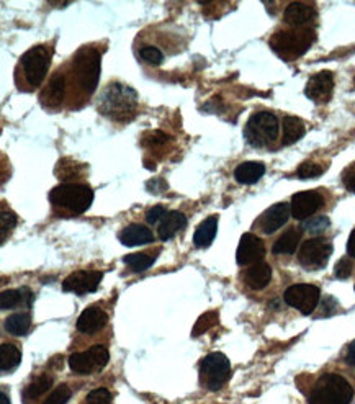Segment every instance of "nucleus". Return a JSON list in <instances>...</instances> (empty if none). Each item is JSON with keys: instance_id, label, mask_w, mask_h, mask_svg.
I'll return each instance as SVG.
<instances>
[{"instance_id": "f257e3e1", "label": "nucleus", "mask_w": 355, "mask_h": 404, "mask_svg": "<svg viewBox=\"0 0 355 404\" xmlns=\"http://www.w3.org/2000/svg\"><path fill=\"white\" fill-rule=\"evenodd\" d=\"M352 396L354 389L347 380L340 375L329 373L316 382L310 396V404H349Z\"/></svg>"}, {"instance_id": "f03ea898", "label": "nucleus", "mask_w": 355, "mask_h": 404, "mask_svg": "<svg viewBox=\"0 0 355 404\" xmlns=\"http://www.w3.org/2000/svg\"><path fill=\"white\" fill-rule=\"evenodd\" d=\"M315 41V31L310 28L282 30L271 38V46L283 59H296L310 50Z\"/></svg>"}, {"instance_id": "7ed1b4c3", "label": "nucleus", "mask_w": 355, "mask_h": 404, "mask_svg": "<svg viewBox=\"0 0 355 404\" xmlns=\"http://www.w3.org/2000/svg\"><path fill=\"white\" fill-rule=\"evenodd\" d=\"M50 202L56 207L69 210L74 215L87 211L93 202L91 187L80 184H61L50 192Z\"/></svg>"}, {"instance_id": "20e7f679", "label": "nucleus", "mask_w": 355, "mask_h": 404, "mask_svg": "<svg viewBox=\"0 0 355 404\" xmlns=\"http://www.w3.org/2000/svg\"><path fill=\"white\" fill-rule=\"evenodd\" d=\"M136 107V92L126 85L112 84L105 89L102 95L100 112L110 118H126L135 112Z\"/></svg>"}, {"instance_id": "39448f33", "label": "nucleus", "mask_w": 355, "mask_h": 404, "mask_svg": "<svg viewBox=\"0 0 355 404\" xmlns=\"http://www.w3.org/2000/svg\"><path fill=\"white\" fill-rule=\"evenodd\" d=\"M244 136L250 146L262 147L271 144L278 136V120L271 112H257L249 118Z\"/></svg>"}, {"instance_id": "423d86ee", "label": "nucleus", "mask_w": 355, "mask_h": 404, "mask_svg": "<svg viewBox=\"0 0 355 404\" xmlns=\"http://www.w3.org/2000/svg\"><path fill=\"white\" fill-rule=\"evenodd\" d=\"M231 375V364L221 352L206 355L200 365V384L210 391H218L228 382Z\"/></svg>"}, {"instance_id": "0eeeda50", "label": "nucleus", "mask_w": 355, "mask_h": 404, "mask_svg": "<svg viewBox=\"0 0 355 404\" xmlns=\"http://www.w3.org/2000/svg\"><path fill=\"white\" fill-rule=\"evenodd\" d=\"M50 61L51 51L46 46H35L23 54L20 64L23 68V74H25L31 87H38L45 80L50 68Z\"/></svg>"}, {"instance_id": "6e6552de", "label": "nucleus", "mask_w": 355, "mask_h": 404, "mask_svg": "<svg viewBox=\"0 0 355 404\" xmlns=\"http://www.w3.org/2000/svg\"><path fill=\"white\" fill-rule=\"evenodd\" d=\"M333 254V244L323 237H311L303 242L298 252V262L306 270H319L324 269L326 264Z\"/></svg>"}, {"instance_id": "1a4fd4ad", "label": "nucleus", "mask_w": 355, "mask_h": 404, "mask_svg": "<svg viewBox=\"0 0 355 404\" xmlns=\"http://www.w3.org/2000/svg\"><path fill=\"white\" fill-rule=\"evenodd\" d=\"M75 73L77 80L85 92L92 93L97 89L100 77V54L93 50H82L75 58Z\"/></svg>"}, {"instance_id": "9d476101", "label": "nucleus", "mask_w": 355, "mask_h": 404, "mask_svg": "<svg viewBox=\"0 0 355 404\" xmlns=\"http://www.w3.org/2000/svg\"><path fill=\"white\" fill-rule=\"evenodd\" d=\"M319 297L321 292L318 287L310 283H298L292 285L287 290L285 294H283V299H285L287 305L295 308L303 315H311L316 310V306H318Z\"/></svg>"}, {"instance_id": "9b49d317", "label": "nucleus", "mask_w": 355, "mask_h": 404, "mask_svg": "<svg viewBox=\"0 0 355 404\" xmlns=\"http://www.w3.org/2000/svg\"><path fill=\"white\" fill-rule=\"evenodd\" d=\"M108 350L103 345H93L87 352H79L69 357V367L73 372L87 375L100 370L108 364Z\"/></svg>"}, {"instance_id": "f8f14e48", "label": "nucleus", "mask_w": 355, "mask_h": 404, "mask_svg": "<svg viewBox=\"0 0 355 404\" xmlns=\"http://www.w3.org/2000/svg\"><path fill=\"white\" fill-rule=\"evenodd\" d=\"M102 277L103 274L98 270H80V272H74L68 278H64L63 288L64 292H73L75 294L92 293L97 290Z\"/></svg>"}, {"instance_id": "ddd939ff", "label": "nucleus", "mask_w": 355, "mask_h": 404, "mask_svg": "<svg viewBox=\"0 0 355 404\" xmlns=\"http://www.w3.org/2000/svg\"><path fill=\"white\" fill-rule=\"evenodd\" d=\"M334 89V77L331 70H321L315 74L313 77L308 80L305 93L310 100L316 103H326L333 95Z\"/></svg>"}, {"instance_id": "4468645a", "label": "nucleus", "mask_w": 355, "mask_h": 404, "mask_svg": "<svg viewBox=\"0 0 355 404\" xmlns=\"http://www.w3.org/2000/svg\"><path fill=\"white\" fill-rule=\"evenodd\" d=\"M324 200L318 192H300L292 198V215L295 220H306L323 207Z\"/></svg>"}, {"instance_id": "2eb2a0df", "label": "nucleus", "mask_w": 355, "mask_h": 404, "mask_svg": "<svg viewBox=\"0 0 355 404\" xmlns=\"http://www.w3.org/2000/svg\"><path fill=\"white\" fill-rule=\"evenodd\" d=\"M265 255V247L260 237L255 234H244L241 237L238 252H236V260L239 265H249V264H257L260 259Z\"/></svg>"}, {"instance_id": "dca6fc26", "label": "nucleus", "mask_w": 355, "mask_h": 404, "mask_svg": "<svg viewBox=\"0 0 355 404\" xmlns=\"http://www.w3.org/2000/svg\"><path fill=\"white\" fill-rule=\"evenodd\" d=\"M290 210L292 208L288 207L287 203H277V205L271 207L262 216H260L259 227L262 230V232H265V234H272V232L280 230V227L288 221Z\"/></svg>"}, {"instance_id": "f3484780", "label": "nucleus", "mask_w": 355, "mask_h": 404, "mask_svg": "<svg viewBox=\"0 0 355 404\" xmlns=\"http://www.w3.org/2000/svg\"><path fill=\"white\" fill-rule=\"evenodd\" d=\"M108 322L107 313L100 310V308H87L77 320V329L84 334H93V332L100 331L102 327H105Z\"/></svg>"}, {"instance_id": "a211bd4d", "label": "nucleus", "mask_w": 355, "mask_h": 404, "mask_svg": "<svg viewBox=\"0 0 355 404\" xmlns=\"http://www.w3.org/2000/svg\"><path fill=\"white\" fill-rule=\"evenodd\" d=\"M153 239H154L153 231L143 225H130L120 232L121 244H125L128 247L149 244V242H153Z\"/></svg>"}, {"instance_id": "6ab92c4d", "label": "nucleus", "mask_w": 355, "mask_h": 404, "mask_svg": "<svg viewBox=\"0 0 355 404\" xmlns=\"http://www.w3.org/2000/svg\"><path fill=\"white\" fill-rule=\"evenodd\" d=\"M187 226V218L181 211H169L164 216V220L159 225V237L163 241H169L177 234L179 231H182Z\"/></svg>"}, {"instance_id": "aec40b11", "label": "nucleus", "mask_w": 355, "mask_h": 404, "mask_svg": "<svg viewBox=\"0 0 355 404\" xmlns=\"http://www.w3.org/2000/svg\"><path fill=\"white\" fill-rule=\"evenodd\" d=\"M272 278V269L271 265L265 262H257L252 267L248 269V272L244 274V282L248 283V287L252 290H262L269 285Z\"/></svg>"}, {"instance_id": "412c9836", "label": "nucleus", "mask_w": 355, "mask_h": 404, "mask_svg": "<svg viewBox=\"0 0 355 404\" xmlns=\"http://www.w3.org/2000/svg\"><path fill=\"white\" fill-rule=\"evenodd\" d=\"M313 18H315V8L303 2L290 3V6L287 7L285 15H283V20L292 27H301L305 25V23L313 20Z\"/></svg>"}, {"instance_id": "4be33fe9", "label": "nucleus", "mask_w": 355, "mask_h": 404, "mask_svg": "<svg viewBox=\"0 0 355 404\" xmlns=\"http://www.w3.org/2000/svg\"><path fill=\"white\" fill-rule=\"evenodd\" d=\"M33 303V293L30 288H20V290H6L0 297V308L2 310H13L17 306H31Z\"/></svg>"}, {"instance_id": "5701e85b", "label": "nucleus", "mask_w": 355, "mask_h": 404, "mask_svg": "<svg viewBox=\"0 0 355 404\" xmlns=\"http://www.w3.org/2000/svg\"><path fill=\"white\" fill-rule=\"evenodd\" d=\"M265 174V165L255 160H248V163L239 164L234 170V177L239 184L252 185Z\"/></svg>"}, {"instance_id": "b1692460", "label": "nucleus", "mask_w": 355, "mask_h": 404, "mask_svg": "<svg viewBox=\"0 0 355 404\" xmlns=\"http://www.w3.org/2000/svg\"><path fill=\"white\" fill-rule=\"evenodd\" d=\"M64 75L61 74H54L53 79L50 80L48 87L45 89V92L41 93V100L43 103H46V105H59L61 102H63V97H64Z\"/></svg>"}, {"instance_id": "393cba45", "label": "nucleus", "mask_w": 355, "mask_h": 404, "mask_svg": "<svg viewBox=\"0 0 355 404\" xmlns=\"http://www.w3.org/2000/svg\"><path fill=\"white\" fill-rule=\"evenodd\" d=\"M218 230V216H210L197 227L195 234H193V242L197 247H208L215 239Z\"/></svg>"}, {"instance_id": "a878e982", "label": "nucleus", "mask_w": 355, "mask_h": 404, "mask_svg": "<svg viewBox=\"0 0 355 404\" xmlns=\"http://www.w3.org/2000/svg\"><path fill=\"white\" fill-rule=\"evenodd\" d=\"M305 123L296 117L283 118V144H293L305 136Z\"/></svg>"}, {"instance_id": "bb28decb", "label": "nucleus", "mask_w": 355, "mask_h": 404, "mask_svg": "<svg viewBox=\"0 0 355 404\" xmlns=\"http://www.w3.org/2000/svg\"><path fill=\"white\" fill-rule=\"evenodd\" d=\"M22 362V352L13 344H2L0 347V368L2 372H12Z\"/></svg>"}, {"instance_id": "cd10ccee", "label": "nucleus", "mask_w": 355, "mask_h": 404, "mask_svg": "<svg viewBox=\"0 0 355 404\" xmlns=\"http://www.w3.org/2000/svg\"><path fill=\"white\" fill-rule=\"evenodd\" d=\"M300 231L296 230H288L285 234H282L275 241V244L272 247L273 254H293L296 250L298 242H300Z\"/></svg>"}, {"instance_id": "c85d7f7f", "label": "nucleus", "mask_w": 355, "mask_h": 404, "mask_svg": "<svg viewBox=\"0 0 355 404\" xmlns=\"http://www.w3.org/2000/svg\"><path fill=\"white\" fill-rule=\"evenodd\" d=\"M31 317L27 313H15L6 320V331L13 336H25L30 331Z\"/></svg>"}, {"instance_id": "c756f323", "label": "nucleus", "mask_w": 355, "mask_h": 404, "mask_svg": "<svg viewBox=\"0 0 355 404\" xmlns=\"http://www.w3.org/2000/svg\"><path fill=\"white\" fill-rule=\"evenodd\" d=\"M51 387H53V378L50 375H40V377L31 380L30 384L25 388V391H23V396L27 399H35L46 391H50Z\"/></svg>"}, {"instance_id": "7c9ffc66", "label": "nucleus", "mask_w": 355, "mask_h": 404, "mask_svg": "<svg viewBox=\"0 0 355 404\" xmlns=\"http://www.w3.org/2000/svg\"><path fill=\"white\" fill-rule=\"evenodd\" d=\"M218 322H220V315H218V311L205 313V315H202L197 320L195 326H193V329H192V336L198 337V336L205 334L206 331H210L213 326L218 324Z\"/></svg>"}, {"instance_id": "2f4dec72", "label": "nucleus", "mask_w": 355, "mask_h": 404, "mask_svg": "<svg viewBox=\"0 0 355 404\" xmlns=\"http://www.w3.org/2000/svg\"><path fill=\"white\" fill-rule=\"evenodd\" d=\"M125 264L130 267L131 270H135V272H143V270H148L151 265L154 264V259L149 257V255L146 254H128L125 259Z\"/></svg>"}, {"instance_id": "473e14b6", "label": "nucleus", "mask_w": 355, "mask_h": 404, "mask_svg": "<svg viewBox=\"0 0 355 404\" xmlns=\"http://www.w3.org/2000/svg\"><path fill=\"white\" fill-rule=\"evenodd\" d=\"M323 172H324L323 165H319L316 163H305L298 167L296 175L300 179H313V177H318V175H321Z\"/></svg>"}, {"instance_id": "72a5a7b5", "label": "nucleus", "mask_w": 355, "mask_h": 404, "mask_svg": "<svg viewBox=\"0 0 355 404\" xmlns=\"http://www.w3.org/2000/svg\"><path fill=\"white\" fill-rule=\"evenodd\" d=\"M69 398H70L69 387L68 384H61V387L56 388L54 391L50 394L48 399L43 404H66L69 401Z\"/></svg>"}, {"instance_id": "f704fd0d", "label": "nucleus", "mask_w": 355, "mask_h": 404, "mask_svg": "<svg viewBox=\"0 0 355 404\" xmlns=\"http://www.w3.org/2000/svg\"><path fill=\"white\" fill-rule=\"evenodd\" d=\"M112 393L107 388H97L87 394L85 403L87 404H110Z\"/></svg>"}, {"instance_id": "c9c22d12", "label": "nucleus", "mask_w": 355, "mask_h": 404, "mask_svg": "<svg viewBox=\"0 0 355 404\" xmlns=\"http://www.w3.org/2000/svg\"><path fill=\"white\" fill-rule=\"evenodd\" d=\"M139 58L146 61L148 64H153V66H158L163 63V59H164V56L160 51L158 50V47H153V46H146L143 47V50L139 51Z\"/></svg>"}, {"instance_id": "e433bc0d", "label": "nucleus", "mask_w": 355, "mask_h": 404, "mask_svg": "<svg viewBox=\"0 0 355 404\" xmlns=\"http://www.w3.org/2000/svg\"><path fill=\"white\" fill-rule=\"evenodd\" d=\"M167 141H170V136L159 130L149 131L143 136V146H163Z\"/></svg>"}, {"instance_id": "4c0bfd02", "label": "nucleus", "mask_w": 355, "mask_h": 404, "mask_svg": "<svg viewBox=\"0 0 355 404\" xmlns=\"http://www.w3.org/2000/svg\"><path fill=\"white\" fill-rule=\"evenodd\" d=\"M0 225H2V242H3L8 236V232H10L17 225L15 213L10 210H2V221H0Z\"/></svg>"}, {"instance_id": "58836bf2", "label": "nucleus", "mask_w": 355, "mask_h": 404, "mask_svg": "<svg viewBox=\"0 0 355 404\" xmlns=\"http://www.w3.org/2000/svg\"><path fill=\"white\" fill-rule=\"evenodd\" d=\"M329 226V220L326 216H319V218H316V220H311V221H308L305 223V230L306 231H310V232H313V234H316V232H323L326 227Z\"/></svg>"}, {"instance_id": "ea45409f", "label": "nucleus", "mask_w": 355, "mask_h": 404, "mask_svg": "<svg viewBox=\"0 0 355 404\" xmlns=\"http://www.w3.org/2000/svg\"><path fill=\"white\" fill-rule=\"evenodd\" d=\"M350 274H352V264H350V260L340 259L334 269V275L340 280H345L350 277Z\"/></svg>"}, {"instance_id": "a19ab883", "label": "nucleus", "mask_w": 355, "mask_h": 404, "mask_svg": "<svg viewBox=\"0 0 355 404\" xmlns=\"http://www.w3.org/2000/svg\"><path fill=\"white\" fill-rule=\"evenodd\" d=\"M165 215H167V211H165L164 207H153L146 213V221H148L149 225H156L158 221H163Z\"/></svg>"}, {"instance_id": "79ce46f5", "label": "nucleus", "mask_w": 355, "mask_h": 404, "mask_svg": "<svg viewBox=\"0 0 355 404\" xmlns=\"http://www.w3.org/2000/svg\"><path fill=\"white\" fill-rule=\"evenodd\" d=\"M342 182H344V187L347 188L349 192L355 193V164L349 165V167L344 170Z\"/></svg>"}, {"instance_id": "37998d69", "label": "nucleus", "mask_w": 355, "mask_h": 404, "mask_svg": "<svg viewBox=\"0 0 355 404\" xmlns=\"http://www.w3.org/2000/svg\"><path fill=\"white\" fill-rule=\"evenodd\" d=\"M347 254L350 257H355V230L350 232L349 241H347Z\"/></svg>"}, {"instance_id": "c03bdc74", "label": "nucleus", "mask_w": 355, "mask_h": 404, "mask_svg": "<svg viewBox=\"0 0 355 404\" xmlns=\"http://www.w3.org/2000/svg\"><path fill=\"white\" fill-rule=\"evenodd\" d=\"M345 362H347L349 365H355V341L349 345L347 355H345Z\"/></svg>"}, {"instance_id": "a18cd8bd", "label": "nucleus", "mask_w": 355, "mask_h": 404, "mask_svg": "<svg viewBox=\"0 0 355 404\" xmlns=\"http://www.w3.org/2000/svg\"><path fill=\"white\" fill-rule=\"evenodd\" d=\"M0 404H10V399L6 393H0Z\"/></svg>"}, {"instance_id": "49530a36", "label": "nucleus", "mask_w": 355, "mask_h": 404, "mask_svg": "<svg viewBox=\"0 0 355 404\" xmlns=\"http://www.w3.org/2000/svg\"><path fill=\"white\" fill-rule=\"evenodd\" d=\"M85 404H87V403H85Z\"/></svg>"}]
</instances>
